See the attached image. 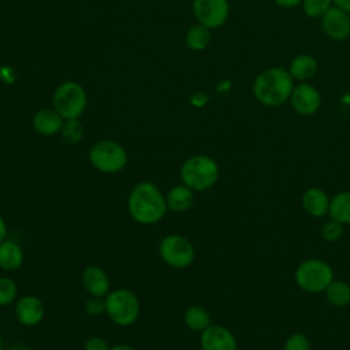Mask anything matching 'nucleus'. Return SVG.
<instances>
[{
  "instance_id": "1",
  "label": "nucleus",
  "mask_w": 350,
  "mask_h": 350,
  "mask_svg": "<svg viewBox=\"0 0 350 350\" xmlns=\"http://www.w3.org/2000/svg\"><path fill=\"white\" fill-rule=\"evenodd\" d=\"M127 209L134 221L144 226L159 223L167 213L165 196L150 180L138 182L127 198Z\"/></svg>"
},
{
  "instance_id": "2",
  "label": "nucleus",
  "mask_w": 350,
  "mask_h": 350,
  "mask_svg": "<svg viewBox=\"0 0 350 350\" xmlns=\"http://www.w3.org/2000/svg\"><path fill=\"white\" fill-rule=\"evenodd\" d=\"M294 79L288 70L276 66L260 72L253 82L254 98L265 107H279L290 100Z\"/></svg>"
},
{
  "instance_id": "3",
  "label": "nucleus",
  "mask_w": 350,
  "mask_h": 350,
  "mask_svg": "<svg viewBox=\"0 0 350 350\" xmlns=\"http://www.w3.org/2000/svg\"><path fill=\"white\" fill-rule=\"evenodd\" d=\"M179 175L182 183L193 191H204L216 183L219 165L206 154H194L182 164Z\"/></svg>"
},
{
  "instance_id": "4",
  "label": "nucleus",
  "mask_w": 350,
  "mask_h": 350,
  "mask_svg": "<svg viewBox=\"0 0 350 350\" xmlns=\"http://www.w3.org/2000/svg\"><path fill=\"white\" fill-rule=\"evenodd\" d=\"M105 313L112 323L120 327L133 325L139 317V301L129 288H116L105 295Z\"/></svg>"
},
{
  "instance_id": "5",
  "label": "nucleus",
  "mask_w": 350,
  "mask_h": 350,
  "mask_svg": "<svg viewBox=\"0 0 350 350\" xmlns=\"http://www.w3.org/2000/svg\"><path fill=\"white\" fill-rule=\"evenodd\" d=\"M90 164L103 174H118L127 164V152L116 141L100 139L89 149Z\"/></svg>"
},
{
  "instance_id": "6",
  "label": "nucleus",
  "mask_w": 350,
  "mask_h": 350,
  "mask_svg": "<svg viewBox=\"0 0 350 350\" xmlns=\"http://www.w3.org/2000/svg\"><path fill=\"white\" fill-rule=\"evenodd\" d=\"M88 97L77 82H64L53 93V108L63 119H78L86 108Z\"/></svg>"
},
{
  "instance_id": "7",
  "label": "nucleus",
  "mask_w": 350,
  "mask_h": 350,
  "mask_svg": "<svg viewBox=\"0 0 350 350\" xmlns=\"http://www.w3.org/2000/svg\"><path fill=\"white\" fill-rule=\"evenodd\" d=\"M334 279V272L331 267L317 258H310L301 262L295 271L297 284L308 293L325 291L328 284Z\"/></svg>"
},
{
  "instance_id": "8",
  "label": "nucleus",
  "mask_w": 350,
  "mask_h": 350,
  "mask_svg": "<svg viewBox=\"0 0 350 350\" xmlns=\"http://www.w3.org/2000/svg\"><path fill=\"white\" fill-rule=\"evenodd\" d=\"M159 254L168 267L180 269L189 267L194 261L196 252L187 238L179 234H170L161 239Z\"/></svg>"
},
{
  "instance_id": "9",
  "label": "nucleus",
  "mask_w": 350,
  "mask_h": 350,
  "mask_svg": "<svg viewBox=\"0 0 350 350\" xmlns=\"http://www.w3.org/2000/svg\"><path fill=\"white\" fill-rule=\"evenodd\" d=\"M193 14L198 23L208 29H217L227 21L230 4L227 0H194Z\"/></svg>"
},
{
  "instance_id": "10",
  "label": "nucleus",
  "mask_w": 350,
  "mask_h": 350,
  "mask_svg": "<svg viewBox=\"0 0 350 350\" xmlns=\"http://www.w3.org/2000/svg\"><path fill=\"white\" fill-rule=\"evenodd\" d=\"M288 101L299 115H313L321 105V96L317 88L308 82H301L294 86Z\"/></svg>"
},
{
  "instance_id": "11",
  "label": "nucleus",
  "mask_w": 350,
  "mask_h": 350,
  "mask_svg": "<svg viewBox=\"0 0 350 350\" xmlns=\"http://www.w3.org/2000/svg\"><path fill=\"white\" fill-rule=\"evenodd\" d=\"M321 29L331 40H347L350 37V14L336 5H332L321 18Z\"/></svg>"
},
{
  "instance_id": "12",
  "label": "nucleus",
  "mask_w": 350,
  "mask_h": 350,
  "mask_svg": "<svg viewBox=\"0 0 350 350\" xmlns=\"http://www.w3.org/2000/svg\"><path fill=\"white\" fill-rule=\"evenodd\" d=\"M45 314L42 301L36 295H23L15 304V317L25 327L38 325Z\"/></svg>"
},
{
  "instance_id": "13",
  "label": "nucleus",
  "mask_w": 350,
  "mask_h": 350,
  "mask_svg": "<svg viewBox=\"0 0 350 350\" xmlns=\"http://www.w3.org/2000/svg\"><path fill=\"white\" fill-rule=\"evenodd\" d=\"M201 350H237L235 336L223 325L211 324L201 332Z\"/></svg>"
},
{
  "instance_id": "14",
  "label": "nucleus",
  "mask_w": 350,
  "mask_h": 350,
  "mask_svg": "<svg viewBox=\"0 0 350 350\" xmlns=\"http://www.w3.org/2000/svg\"><path fill=\"white\" fill-rule=\"evenodd\" d=\"M81 280L89 295L104 298L111 291V282L107 272L97 265H88L82 272Z\"/></svg>"
},
{
  "instance_id": "15",
  "label": "nucleus",
  "mask_w": 350,
  "mask_h": 350,
  "mask_svg": "<svg viewBox=\"0 0 350 350\" xmlns=\"http://www.w3.org/2000/svg\"><path fill=\"white\" fill-rule=\"evenodd\" d=\"M317 71H319V63L316 57L308 53L297 55L288 66V72L291 78L299 82H308L317 74Z\"/></svg>"
},
{
  "instance_id": "16",
  "label": "nucleus",
  "mask_w": 350,
  "mask_h": 350,
  "mask_svg": "<svg viewBox=\"0 0 350 350\" xmlns=\"http://www.w3.org/2000/svg\"><path fill=\"white\" fill-rule=\"evenodd\" d=\"M63 118L55 109H40L33 116V127L41 135H55L63 127Z\"/></svg>"
},
{
  "instance_id": "17",
  "label": "nucleus",
  "mask_w": 350,
  "mask_h": 350,
  "mask_svg": "<svg viewBox=\"0 0 350 350\" xmlns=\"http://www.w3.org/2000/svg\"><path fill=\"white\" fill-rule=\"evenodd\" d=\"M23 250L15 241L4 239L0 242V269L15 272L23 264Z\"/></svg>"
},
{
  "instance_id": "18",
  "label": "nucleus",
  "mask_w": 350,
  "mask_h": 350,
  "mask_svg": "<svg viewBox=\"0 0 350 350\" xmlns=\"http://www.w3.org/2000/svg\"><path fill=\"white\" fill-rule=\"evenodd\" d=\"M194 201V193L190 187H187L186 185H176L172 189H170V191L165 196V202H167V208L172 212L176 213H182L186 212L191 208Z\"/></svg>"
},
{
  "instance_id": "19",
  "label": "nucleus",
  "mask_w": 350,
  "mask_h": 350,
  "mask_svg": "<svg viewBox=\"0 0 350 350\" xmlns=\"http://www.w3.org/2000/svg\"><path fill=\"white\" fill-rule=\"evenodd\" d=\"M302 206L310 216L321 217L328 212L329 200L321 189L310 187L302 196Z\"/></svg>"
},
{
  "instance_id": "20",
  "label": "nucleus",
  "mask_w": 350,
  "mask_h": 350,
  "mask_svg": "<svg viewBox=\"0 0 350 350\" xmlns=\"http://www.w3.org/2000/svg\"><path fill=\"white\" fill-rule=\"evenodd\" d=\"M328 212L339 223H350V191H342L329 200Z\"/></svg>"
},
{
  "instance_id": "21",
  "label": "nucleus",
  "mask_w": 350,
  "mask_h": 350,
  "mask_svg": "<svg viewBox=\"0 0 350 350\" xmlns=\"http://www.w3.org/2000/svg\"><path fill=\"white\" fill-rule=\"evenodd\" d=\"M185 324L193 331L202 332L205 328L211 325V314L202 306H189L185 312Z\"/></svg>"
},
{
  "instance_id": "22",
  "label": "nucleus",
  "mask_w": 350,
  "mask_h": 350,
  "mask_svg": "<svg viewBox=\"0 0 350 350\" xmlns=\"http://www.w3.org/2000/svg\"><path fill=\"white\" fill-rule=\"evenodd\" d=\"M325 297L334 306H346L350 302V286L342 280H332L325 288Z\"/></svg>"
},
{
  "instance_id": "23",
  "label": "nucleus",
  "mask_w": 350,
  "mask_h": 350,
  "mask_svg": "<svg viewBox=\"0 0 350 350\" xmlns=\"http://www.w3.org/2000/svg\"><path fill=\"white\" fill-rule=\"evenodd\" d=\"M211 41V31L206 26L198 23L191 26L186 33V45L193 51H202Z\"/></svg>"
},
{
  "instance_id": "24",
  "label": "nucleus",
  "mask_w": 350,
  "mask_h": 350,
  "mask_svg": "<svg viewBox=\"0 0 350 350\" xmlns=\"http://www.w3.org/2000/svg\"><path fill=\"white\" fill-rule=\"evenodd\" d=\"M60 134L66 144L75 145L83 138V126L78 119H67L63 123Z\"/></svg>"
},
{
  "instance_id": "25",
  "label": "nucleus",
  "mask_w": 350,
  "mask_h": 350,
  "mask_svg": "<svg viewBox=\"0 0 350 350\" xmlns=\"http://www.w3.org/2000/svg\"><path fill=\"white\" fill-rule=\"evenodd\" d=\"M332 0H302V11L309 18H323L332 7Z\"/></svg>"
},
{
  "instance_id": "26",
  "label": "nucleus",
  "mask_w": 350,
  "mask_h": 350,
  "mask_svg": "<svg viewBox=\"0 0 350 350\" xmlns=\"http://www.w3.org/2000/svg\"><path fill=\"white\" fill-rule=\"evenodd\" d=\"M18 297V286L14 279L0 276V306H8L15 302Z\"/></svg>"
},
{
  "instance_id": "27",
  "label": "nucleus",
  "mask_w": 350,
  "mask_h": 350,
  "mask_svg": "<svg viewBox=\"0 0 350 350\" xmlns=\"http://www.w3.org/2000/svg\"><path fill=\"white\" fill-rule=\"evenodd\" d=\"M323 238L325 241H329V242H335L338 241L340 237H342V232H343V227H342V223L336 221V220H329L327 221L324 226H323Z\"/></svg>"
},
{
  "instance_id": "28",
  "label": "nucleus",
  "mask_w": 350,
  "mask_h": 350,
  "mask_svg": "<svg viewBox=\"0 0 350 350\" xmlns=\"http://www.w3.org/2000/svg\"><path fill=\"white\" fill-rule=\"evenodd\" d=\"M310 343L309 339L304 334H291L286 343H284V350H309Z\"/></svg>"
},
{
  "instance_id": "29",
  "label": "nucleus",
  "mask_w": 350,
  "mask_h": 350,
  "mask_svg": "<svg viewBox=\"0 0 350 350\" xmlns=\"http://www.w3.org/2000/svg\"><path fill=\"white\" fill-rule=\"evenodd\" d=\"M105 298V297H104ZM103 297L90 295L85 302V310L89 316H100L105 312V299Z\"/></svg>"
},
{
  "instance_id": "30",
  "label": "nucleus",
  "mask_w": 350,
  "mask_h": 350,
  "mask_svg": "<svg viewBox=\"0 0 350 350\" xmlns=\"http://www.w3.org/2000/svg\"><path fill=\"white\" fill-rule=\"evenodd\" d=\"M83 350H109V346L104 338L92 336L85 342Z\"/></svg>"
},
{
  "instance_id": "31",
  "label": "nucleus",
  "mask_w": 350,
  "mask_h": 350,
  "mask_svg": "<svg viewBox=\"0 0 350 350\" xmlns=\"http://www.w3.org/2000/svg\"><path fill=\"white\" fill-rule=\"evenodd\" d=\"M15 78H16V74H15V71H14V68H11V67H0V79L3 81V82H5V83H12L14 81H15Z\"/></svg>"
},
{
  "instance_id": "32",
  "label": "nucleus",
  "mask_w": 350,
  "mask_h": 350,
  "mask_svg": "<svg viewBox=\"0 0 350 350\" xmlns=\"http://www.w3.org/2000/svg\"><path fill=\"white\" fill-rule=\"evenodd\" d=\"M272 1L282 8H294L302 3V0H272Z\"/></svg>"
},
{
  "instance_id": "33",
  "label": "nucleus",
  "mask_w": 350,
  "mask_h": 350,
  "mask_svg": "<svg viewBox=\"0 0 350 350\" xmlns=\"http://www.w3.org/2000/svg\"><path fill=\"white\" fill-rule=\"evenodd\" d=\"M206 101H208V96H206L205 93H197V94H194L193 98H191V103H193L194 105H197V107L204 105Z\"/></svg>"
},
{
  "instance_id": "34",
  "label": "nucleus",
  "mask_w": 350,
  "mask_h": 350,
  "mask_svg": "<svg viewBox=\"0 0 350 350\" xmlns=\"http://www.w3.org/2000/svg\"><path fill=\"white\" fill-rule=\"evenodd\" d=\"M334 4L339 8H342L343 11H346L347 14H350V0H332Z\"/></svg>"
},
{
  "instance_id": "35",
  "label": "nucleus",
  "mask_w": 350,
  "mask_h": 350,
  "mask_svg": "<svg viewBox=\"0 0 350 350\" xmlns=\"http://www.w3.org/2000/svg\"><path fill=\"white\" fill-rule=\"evenodd\" d=\"M5 235H7V224H5L4 217L0 213V242H3L5 239Z\"/></svg>"
},
{
  "instance_id": "36",
  "label": "nucleus",
  "mask_w": 350,
  "mask_h": 350,
  "mask_svg": "<svg viewBox=\"0 0 350 350\" xmlns=\"http://www.w3.org/2000/svg\"><path fill=\"white\" fill-rule=\"evenodd\" d=\"M109 350H135L133 346L130 345H124V343H119V345H115L112 347H109Z\"/></svg>"
},
{
  "instance_id": "37",
  "label": "nucleus",
  "mask_w": 350,
  "mask_h": 350,
  "mask_svg": "<svg viewBox=\"0 0 350 350\" xmlns=\"http://www.w3.org/2000/svg\"><path fill=\"white\" fill-rule=\"evenodd\" d=\"M10 350H31V349L25 345H16V346H12Z\"/></svg>"
},
{
  "instance_id": "38",
  "label": "nucleus",
  "mask_w": 350,
  "mask_h": 350,
  "mask_svg": "<svg viewBox=\"0 0 350 350\" xmlns=\"http://www.w3.org/2000/svg\"><path fill=\"white\" fill-rule=\"evenodd\" d=\"M0 350H4V340H3V335L0 331Z\"/></svg>"
}]
</instances>
